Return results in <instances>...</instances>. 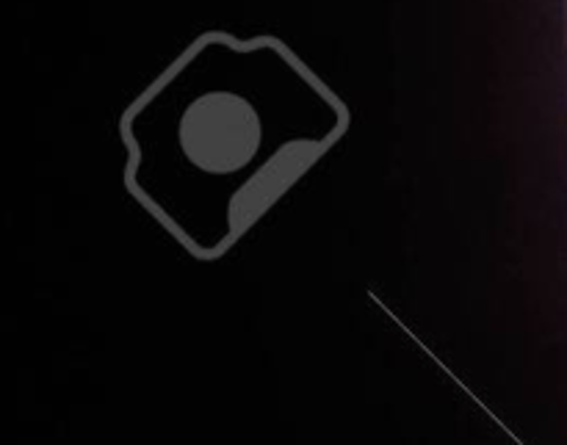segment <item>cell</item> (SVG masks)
<instances>
[{
	"mask_svg": "<svg viewBox=\"0 0 567 445\" xmlns=\"http://www.w3.org/2000/svg\"><path fill=\"white\" fill-rule=\"evenodd\" d=\"M258 125L247 103L230 94H210L188 108L183 144L197 164L214 172L233 169L252 155Z\"/></svg>",
	"mask_w": 567,
	"mask_h": 445,
	"instance_id": "obj_1",
	"label": "cell"
}]
</instances>
